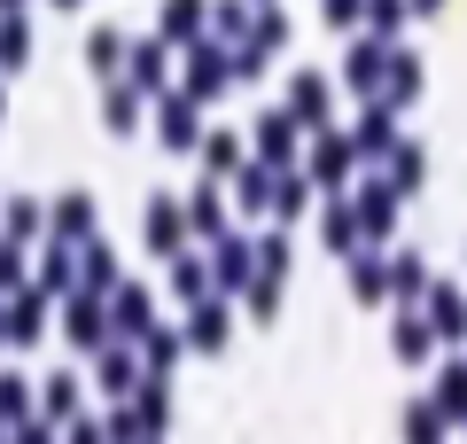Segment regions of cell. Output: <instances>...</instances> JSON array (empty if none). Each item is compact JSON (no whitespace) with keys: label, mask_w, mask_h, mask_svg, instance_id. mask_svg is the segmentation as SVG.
<instances>
[{"label":"cell","mask_w":467,"mask_h":444,"mask_svg":"<svg viewBox=\"0 0 467 444\" xmlns=\"http://www.w3.org/2000/svg\"><path fill=\"white\" fill-rule=\"evenodd\" d=\"M413 444H436V413H413Z\"/></svg>","instance_id":"cell-1"}]
</instances>
